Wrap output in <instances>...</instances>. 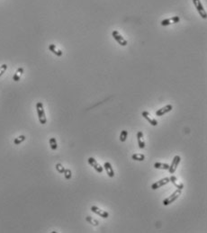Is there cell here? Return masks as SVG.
<instances>
[{
    "label": "cell",
    "mask_w": 207,
    "mask_h": 233,
    "mask_svg": "<svg viewBox=\"0 0 207 233\" xmlns=\"http://www.w3.org/2000/svg\"><path fill=\"white\" fill-rule=\"evenodd\" d=\"M131 158L133 160H136V161H143L145 159V156L143 154H139V153H136V154H133L131 156Z\"/></svg>",
    "instance_id": "18"
},
{
    "label": "cell",
    "mask_w": 207,
    "mask_h": 233,
    "mask_svg": "<svg viewBox=\"0 0 207 233\" xmlns=\"http://www.w3.org/2000/svg\"><path fill=\"white\" fill-rule=\"evenodd\" d=\"M25 135H21V136H19L18 138H16V139H15V141H14V143L15 144V145H19V144H21L23 142H25Z\"/></svg>",
    "instance_id": "20"
},
{
    "label": "cell",
    "mask_w": 207,
    "mask_h": 233,
    "mask_svg": "<svg viewBox=\"0 0 207 233\" xmlns=\"http://www.w3.org/2000/svg\"><path fill=\"white\" fill-rule=\"evenodd\" d=\"M154 168L157 169H163V170H169V165L166 164V163H160V162H157L154 164Z\"/></svg>",
    "instance_id": "15"
},
{
    "label": "cell",
    "mask_w": 207,
    "mask_h": 233,
    "mask_svg": "<svg viewBox=\"0 0 207 233\" xmlns=\"http://www.w3.org/2000/svg\"><path fill=\"white\" fill-rule=\"evenodd\" d=\"M137 139H138L139 148L140 149H144L145 148V141L143 139V132L142 131H138V133H137Z\"/></svg>",
    "instance_id": "11"
},
{
    "label": "cell",
    "mask_w": 207,
    "mask_h": 233,
    "mask_svg": "<svg viewBox=\"0 0 207 233\" xmlns=\"http://www.w3.org/2000/svg\"><path fill=\"white\" fill-rule=\"evenodd\" d=\"M104 168L105 169V172L108 175V176H110V177H113L114 176V172H113V167H112V165L110 164L109 162H105V164H104Z\"/></svg>",
    "instance_id": "12"
},
{
    "label": "cell",
    "mask_w": 207,
    "mask_h": 233,
    "mask_svg": "<svg viewBox=\"0 0 207 233\" xmlns=\"http://www.w3.org/2000/svg\"><path fill=\"white\" fill-rule=\"evenodd\" d=\"M56 169H57V171H58L59 173H60V174H63V173H64V170H65L64 167H63L61 164H60V163H58V164L56 165Z\"/></svg>",
    "instance_id": "24"
},
{
    "label": "cell",
    "mask_w": 207,
    "mask_h": 233,
    "mask_svg": "<svg viewBox=\"0 0 207 233\" xmlns=\"http://www.w3.org/2000/svg\"><path fill=\"white\" fill-rule=\"evenodd\" d=\"M172 109H173V106H172L171 105H166V106H164V107H162V108L158 109V110L156 112V115H157V116H163L164 114L169 113Z\"/></svg>",
    "instance_id": "10"
},
{
    "label": "cell",
    "mask_w": 207,
    "mask_h": 233,
    "mask_svg": "<svg viewBox=\"0 0 207 233\" xmlns=\"http://www.w3.org/2000/svg\"><path fill=\"white\" fill-rule=\"evenodd\" d=\"M63 174H64V176H65V178H66L67 180H70V179L71 178V176H72L71 171H70V169H65Z\"/></svg>",
    "instance_id": "23"
},
{
    "label": "cell",
    "mask_w": 207,
    "mask_h": 233,
    "mask_svg": "<svg viewBox=\"0 0 207 233\" xmlns=\"http://www.w3.org/2000/svg\"><path fill=\"white\" fill-rule=\"evenodd\" d=\"M23 74H24V68H19L17 69V71L15 72V74L14 75V77H13L14 81H15V82L19 81L20 78H21V76H22Z\"/></svg>",
    "instance_id": "16"
},
{
    "label": "cell",
    "mask_w": 207,
    "mask_h": 233,
    "mask_svg": "<svg viewBox=\"0 0 207 233\" xmlns=\"http://www.w3.org/2000/svg\"><path fill=\"white\" fill-rule=\"evenodd\" d=\"M36 110H37V113H38V117H39V121L41 124H45L47 123V119H46L45 116V112L43 109V105L41 102H38L36 104Z\"/></svg>",
    "instance_id": "1"
},
{
    "label": "cell",
    "mask_w": 207,
    "mask_h": 233,
    "mask_svg": "<svg viewBox=\"0 0 207 233\" xmlns=\"http://www.w3.org/2000/svg\"><path fill=\"white\" fill-rule=\"evenodd\" d=\"M7 69V64H3L1 67H0V77H1Z\"/></svg>",
    "instance_id": "25"
},
{
    "label": "cell",
    "mask_w": 207,
    "mask_h": 233,
    "mask_svg": "<svg viewBox=\"0 0 207 233\" xmlns=\"http://www.w3.org/2000/svg\"><path fill=\"white\" fill-rule=\"evenodd\" d=\"M142 116L149 122V123H150L152 126H157L158 125V122L155 119L150 117V113L148 112H146V111L142 112Z\"/></svg>",
    "instance_id": "13"
},
{
    "label": "cell",
    "mask_w": 207,
    "mask_h": 233,
    "mask_svg": "<svg viewBox=\"0 0 207 233\" xmlns=\"http://www.w3.org/2000/svg\"><path fill=\"white\" fill-rule=\"evenodd\" d=\"M88 164L91 166V167H93L94 168V169L97 171V172H98L99 174H102L103 173V167H101L98 163H97V161L94 158H88Z\"/></svg>",
    "instance_id": "6"
},
{
    "label": "cell",
    "mask_w": 207,
    "mask_h": 233,
    "mask_svg": "<svg viewBox=\"0 0 207 233\" xmlns=\"http://www.w3.org/2000/svg\"><path fill=\"white\" fill-rule=\"evenodd\" d=\"M127 136H128L127 131H125V130L122 131V132L120 133V142H124L127 139Z\"/></svg>",
    "instance_id": "22"
},
{
    "label": "cell",
    "mask_w": 207,
    "mask_h": 233,
    "mask_svg": "<svg viewBox=\"0 0 207 233\" xmlns=\"http://www.w3.org/2000/svg\"><path fill=\"white\" fill-rule=\"evenodd\" d=\"M86 220L87 222H89L90 224H92L93 226H98V225H99V221H98L93 219V218L90 217V216H86Z\"/></svg>",
    "instance_id": "19"
},
{
    "label": "cell",
    "mask_w": 207,
    "mask_h": 233,
    "mask_svg": "<svg viewBox=\"0 0 207 233\" xmlns=\"http://www.w3.org/2000/svg\"><path fill=\"white\" fill-rule=\"evenodd\" d=\"M169 181L176 186V187L177 188V189H180V190H182L183 188H184V184L183 183H180V182H178V180H177V178L176 177V176H170V178H169Z\"/></svg>",
    "instance_id": "14"
},
{
    "label": "cell",
    "mask_w": 207,
    "mask_h": 233,
    "mask_svg": "<svg viewBox=\"0 0 207 233\" xmlns=\"http://www.w3.org/2000/svg\"><path fill=\"white\" fill-rule=\"evenodd\" d=\"M49 50H50L52 53H54L56 56H58V57L62 56V52H61L60 50H56V46H55L54 44H50V45H49Z\"/></svg>",
    "instance_id": "17"
},
{
    "label": "cell",
    "mask_w": 207,
    "mask_h": 233,
    "mask_svg": "<svg viewBox=\"0 0 207 233\" xmlns=\"http://www.w3.org/2000/svg\"><path fill=\"white\" fill-rule=\"evenodd\" d=\"M50 145H51V148H52V150H56L58 149V144H57V142H56L55 138H51L50 139Z\"/></svg>",
    "instance_id": "21"
},
{
    "label": "cell",
    "mask_w": 207,
    "mask_h": 233,
    "mask_svg": "<svg viewBox=\"0 0 207 233\" xmlns=\"http://www.w3.org/2000/svg\"><path fill=\"white\" fill-rule=\"evenodd\" d=\"M91 211L93 212L94 213L99 215L100 217L104 218V219H106V218L109 217V213H108L106 211H105V210H102V209L98 208L97 206H91Z\"/></svg>",
    "instance_id": "7"
},
{
    "label": "cell",
    "mask_w": 207,
    "mask_h": 233,
    "mask_svg": "<svg viewBox=\"0 0 207 233\" xmlns=\"http://www.w3.org/2000/svg\"><path fill=\"white\" fill-rule=\"evenodd\" d=\"M181 193H182V190H180V189H176V190L171 195H169L168 198H166V199L163 201V205L168 206V205H169L170 203H174V202H175V201L180 196Z\"/></svg>",
    "instance_id": "2"
},
{
    "label": "cell",
    "mask_w": 207,
    "mask_h": 233,
    "mask_svg": "<svg viewBox=\"0 0 207 233\" xmlns=\"http://www.w3.org/2000/svg\"><path fill=\"white\" fill-rule=\"evenodd\" d=\"M180 21V17L179 16H173L171 18H169V19H165L163 21H161V23H160V25H161L162 26H168L171 24H176V23H178Z\"/></svg>",
    "instance_id": "9"
},
{
    "label": "cell",
    "mask_w": 207,
    "mask_h": 233,
    "mask_svg": "<svg viewBox=\"0 0 207 233\" xmlns=\"http://www.w3.org/2000/svg\"><path fill=\"white\" fill-rule=\"evenodd\" d=\"M180 161H181L180 156H177V155H176V156L174 157V158H173V160H172V163L170 164L169 168V171L170 174H174V173L176 172V168H177V167H178V165H179Z\"/></svg>",
    "instance_id": "5"
},
{
    "label": "cell",
    "mask_w": 207,
    "mask_h": 233,
    "mask_svg": "<svg viewBox=\"0 0 207 233\" xmlns=\"http://www.w3.org/2000/svg\"><path fill=\"white\" fill-rule=\"evenodd\" d=\"M169 182H170V181H169V177H164V178H162V179L157 181L156 183H154V184L151 185V189H152V190H157V189L161 187V186L169 184Z\"/></svg>",
    "instance_id": "8"
},
{
    "label": "cell",
    "mask_w": 207,
    "mask_h": 233,
    "mask_svg": "<svg viewBox=\"0 0 207 233\" xmlns=\"http://www.w3.org/2000/svg\"><path fill=\"white\" fill-rule=\"evenodd\" d=\"M193 3H194V5H195V7L196 10H197V12H198L199 15L202 16V18L206 19V18H207V14H206V11H205V9L203 8V5H202L200 0H193Z\"/></svg>",
    "instance_id": "3"
},
{
    "label": "cell",
    "mask_w": 207,
    "mask_h": 233,
    "mask_svg": "<svg viewBox=\"0 0 207 233\" xmlns=\"http://www.w3.org/2000/svg\"><path fill=\"white\" fill-rule=\"evenodd\" d=\"M112 36L113 37V39L115 40L121 46H126L128 44V41L119 33L118 31H113L112 33Z\"/></svg>",
    "instance_id": "4"
}]
</instances>
